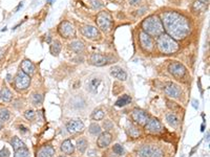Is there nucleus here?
Here are the masks:
<instances>
[{"label":"nucleus","instance_id":"nucleus-18","mask_svg":"<svg viewBox=\"0 0 210 157\" xmlns=\"http://www.w3.org/2000/svg\"><path fill=\"white\" fill-rule=\"evenodd\" d=\"M110 74L120 81H125L126 78H127V74H126V71L119 66L112 67V69H110Z\"/></svg>","mask_w":210,"mask_h":157},{"label":"nucleus","instance_id":"nucleus-6","mask_svg":"<svg viewBox=\"0 0 210 157\" xmlns=\"http://www.w3.org/2000/svg\"><path fill=\"white\" fill-rule=\"evenodd\" d=\"M29 83H31L29 75L24 74L22 70H19L15 77V87L17 88V90H25L29 86Z\"/></svg>","mask_w":210,"mask_h":157},{"label":"nucleus","instance_id":"nucleus-16","mask_svg":"<svg viewBox=\"0 0 210 157\" xmlns=\"http://www.w3.org/2000/svg\"><path fill=\"white\" fill-rule=\"evenodd\" d=\"M112 140V134L105 131V132H103V133H101L100 136L98 137V139H97V145H98V147L101 148V149L106 148L110 145Z\"/></svg>","mask_w":210,"mask_h":157},{"label":"nucleus","instance_id":"nucleus-19","mask_svg":"<svg viewBox=\"0 0 210 157\" xmlns=\"http://www.w3.org/2000/svg\"><path fill=\"white\" fill-rule=\"evenodd\" d=\"M55 154V149L50 145H45L37 153V157H53Z\"/></svg>","mask_w":210,"mask_h":157},{"label":"nucleus","instance_id":"nucleus-13","mask_svg":"<svg viewBox=\"0 0 210 157\" xmlns=\"http://www.w3.org/2000/svg\"><path fill=\"white\" fill-rule=\"evenodd\" d=\"M145 129H146V131H148L149 133H160V132H162L163 130V127H162V124L160 123V121L157 120V118H151V120H149L146 123V125H145Z\"/></svg>","mask_w":210,"mask_h":157},{"label":"nucleus","instance_id":"nucleus-8","mask_svg":"<svg viewBox=\"0 0 210 157\" xmlns=\"http://www.w3.org/2000/svg\"><path fill=\"white\" fill-rule=\"evenodd\" d=\"M58 32L60 34V36L64 38H72L75 37V35H76V28L68 21H64V22L61 23L58 26Z\"/></svg>","mask_w":210,"mask_h":157},{"label":"nucleus","instance_id":"nucleus-29","mask_svg":"<svg viewBox=\"0 0 210 157\" xmlns=\"http://www.w3.org/2000/svg\"><path fill=\"white\" fill-rule=\"evenodd\" d=\"M11 113L7 109H1L0 110V123H5L10 120Z\"/></svg>","mask_w":210,"mask_h":157},{"label":"nucleus","instance_id":"nucleus-21","mask_svg":"<svg viewBox=\"0 0 210 157\" xmlns=\"http://www.w3.org/2000/svg\"><path fill=\"white\" fill-rule=\"evenodd\" d=\"M60 149H61V151H62L63 153H65V154H72V153H74V151H75L74 145H72V142L69 139L64 140V142L61 143Z\"/></svg>","mask_w":210,"mask_h":157},{"label":"nucleus","instance_id":"nucleus-44","mask_svg":"<svg viewBox=\"0 0 210 157\" xmlns=\"http://www.w3.org/2000/svg\"><path fill=\"white\" fill-rule=\"evenodd\" d=\"M193 107L195 108V109H198V107H199V102H196L195 100H193Z\"/></svg>","mask_w":210,"mask_h":157},{"label":"nucleus","instance_id":"nucleus-33","mask_svg":"<svg viewBox=\"0 0 210 157\" xmlns=\"http://www.w3.org/2000/svg\"><path fill=\"white\" fill-rule=\"evenodd\" d=\"M128 134L130 135L131 137H133V138H137L140 135V130L138 128H136V127H133V125H130L128 127Z\"/></svg>","mask_w":210,"mask_h":157},{"label":"nucleus","instance_id":"nucleus-38","mask_svg":"<svg viewBox=\"0 0 210 157\" xmlns=\"http://www.w3.org/2000/svg\"><path fill=\"white\" fill-rule=\"evenodd\" d=\"M112 151H114L117 155H121V154H123V152H124L123 147L121 145H119V143H116L114 147H112Z\"/></svg>","mask_w":210,"mask_h":157},{"label":"nucleus","instance_id":"nucleus-12","mask_svg":"<svg viewBox=\"0 0 210 157\" xmlns=\"http://www.w3.org/2000/svg\"><path fill=\"white\" fill-rule=\"evenodd\" d=\"M84 124L82 123L80 120H72L66 124V129L69 133L76 134L79 132H82L84 130Z\"/></svg>","mask_w":210,"mask_h":157},{"label":"nucleus","instance_id":"nucleus-11","mask_svg":"<svg viewBox=\"0 0 210 157\" xmlns=\"http://www.w3.org/2000/svg\"><path fill=\"white\" fill-rule=\"evenodd\" d=\"M164 91L168 96L173 97V99H179L182 95V89L179 85L174 83H168L164 88Z\"/></svg>","mask_w":210,"mask_h":157},{"label":"nucleus","instance_id":"nucleus-27","mask_svg":"<svg viewBox=\"0 0 210 157\" xmlns=\"http://www.w3.org/2000/svg\"><path fill=\"white\" fill-rule=\"evenodd\" d=\"M88 143H87V140L85 138H80L77 140V149L79 150V152L81 153H84L86 148H87Z\"/></svg>","mask_w":210,"mask_h":157},{"label":"nucleus","instance_id":"nucleus-51","mask_svg":"<svg viewBox=\"0 0 210 157\" xmlns=\"http://www.w3.org/2000/svg\"><path fill=\"white\" fill-rule=\"evenodd\" d=\"M59 157H67V156H65V155H60Z\"/></svg>","mask_w":210,"mask_h":157},{"label":"nucleus","instance_id":"nucleus-41","mask_svg":"<svg viewBox=\"0 0 210 157\" xmlns=\"http://www.w3.org/2000/svg\"><path fill=\"white\" fill-rule=\"evenodd\" d=\"M152 157H164V152H163V150L161 148H157V150H155V154H153V156Z\"/></svg>","mask_w":210,"mask_h":157},{"label":"nucleus","instance_id":"nucleus-35","mask_svg":"<svg viewBox=\"0 0 210 157\" xmlns=\"http://www.w3.org/2000/svg\"><path fill=\"white\" fill-rule=\"evenodd\" d=\"M32 101H33V104L38 106L41 103L43 102V96L39 93H34L33 96H32Z\"/></svg>","mask_w":210,"mask_h":157},{"label":"nucleus","instance_id":"nucleus-48","mask_svg":"<svg viewBox=\"0 0 210 157\" xmlns=\"http://www.w3.org/2000/svg\"><path fill=\"white\" fill-rule=\"evenodd\" d=\"M3 53H4V49L3 48H0V58L3 56Z\"/></svg>","mask_w":210,"mask_h":157},{"label":"nucleus","instance_id":"nucleus-28","mask_svg":"<svg viewBox=\"0 0 210 157\" xmlns=\"http://www.w3.org/2000/svg\"><path fill=\"white\" fill-rule=\"evenodd\" d=\"M11 143H12L13 149H14L15 151H17L18 149H21V148H23V147H26V146L24 145V142H22V140L19 139L18 137H14V138L12 139V142H11Z\"/></svg>","mask_w":210,"mask_h":157},{"label":"nucleus","instance_id":"nucleus-10","mask_svg":"<svg viewBox=\"0 0 210 157\" xmlns=\"http://www.w3.org/2000/svg\"><path fill=\"white\" fill-rule=\"evenodd\" d=\"M139 39H140L141 47L143 48L145 51H152L155 45H153V41L151 37L148 36L147 34H145L144 32H141L139 34Z\"/></svg>","mask_w":210,"mask_h":157},{"label":"nucleus","instance_id":"nucleus-47","mask_svg":"<svg viewBox=\"0 0 210 157\" xmlns=\"http://www.w3.org/2000/svg\"><path fill=\"white\" fill-rule=\"evenodd\" d=\"M20 131H23V132H28V130H26V128H24L23 126H20Z\"/></svg>","mask_w":210,"mask_h":157},{"label":"nucleus","instance_id":"nucleus-23","mask_svg":"<svg viewBox=\"0 0 210 157\" xmlns=\"http://www.w3.org/2000/svg\"><path fill=\"white\" fill-rule=\"evenodd\" d=\"M61 51V42L59 40H54L50 44V53L53 56H58Z\"/></svg>","mask_w":210,"mask_h":157},{"label":"nucleus","instance_id":"nucleus-9","mask_svg":"<svg viewBox=\"0 0 210 157\" xmlns=\"http://www.w3.org/2000/svg\"><path fill=\"white\" fill-rule=\"evenodd\" d=\"M131 118L136 124H138L140 126H145L148 121V115L144 112L143 110L136 108L131 112Z\"/></svg>","mask_w":210,"mask_h":157},{"label":"nucleus","instance_id":"nucleus-50","mask_svg":"<svg viewBox=\"0 0 210 157\" xmlns=\"http://www.w3.org/2000/svg\"><path fill=\"white\" fill-rule=\"evenodd\" d=\"M53 1H55V0H47V2H50H50H53Z\"/></svg>","mask_w":210,"mask_h":157},{"label":"nucleus","instance_id":"nucleus-15","mask_svg":"<svg viewBox=\"0 0 210 157\" xmlns=\"http://www.w3.org/2000/svg\"><path fill=\"white\" fill-rule=\"evenodd\" d=\"M90 63L95 66H104L109 63L108 57L103 56L101 53H93L90 57Z\"/></svg>","mask_w":210,"mask_h":157},{"label":"nucleus","instance_id":"nucleus-7","mask_svg":"<svg viewBox=\"0 0 210 157\" xmlns=\"http://www.w3.org/2000/svg\"><path fill=\"white\" fill-rule=\"evenodd\" d=\"M80 31H81V34L83 36L88 40L95 41V40L100 39V37H101L100 31H99L96 26H93V25H84V26H82Z\"/></svg>","mask_w":210,"mask_h":157},{"label":"nucleus","instance_id":"nucleus-30","mask_svg":"<svg viewBox=\"0 0 210 157\" xmlns=\"http://www.w3.org/2000/svg\"><path fill=\"white\" fill-rule=\"evenodd\" d=\"M28 149L26 147H23L21 149H18L17 151H15L14 157H28Z\"/></svg>","mask_w":210,"mask_h":157},{"label":"nucleus","instance_id":"nucleus-32","mask_svg":"<svg viewBox=\"0 0 210 157\" xmlns=\"http://www.w3.org/2000/svg\"><path fill=\"white\" fill-rule=\"evenodd\" d=\"M91 117H93V120H95V121H101V120H103V117H104L103 110H101V109L95 110L93 112V114H91Z\"/></svg>","mask_w":210,"mask_h":157},{"label":"nucleus","instance_id":"nucleus-49","mask_svg":"<svg viewBox=\"0 0 210 157\" xmlns=\"http://www.w3.org/2000/svg\"><path fill=\"white\" fill-rule=\"evenodd\" d=\"M7 81H11V75L10 74L7 75Z\"/></svg>","mask_w":210,"mask_h":157},{"label":"nucleus","instance_id":"nucleus-43","mask_svg":"<svg viewBox=\"0 0 210 157\" xmlns=\"http://www.w3.org/2000/svg\"><path fill=\"white\" fill-rule=\"evenodd\" d=\"M146 10H147L146 7H142V9L138 10V11H137V12H138V13H137V15H139V16H140V15L144 14V13H145V11H146Z\"/></svg>","mask_w":210,"mask_h":157},{"label":"nucleus","instance_id":"nucleus-1","mask_svg":"<svg viewBox=\"0 0 210 157\" xmlns=\"http://www.w3.org/2000/svg\"><path fill=\"white\" fill-rule=\"evenodd\" d=\"M161 21L167 35L176 41L185 39L191 31L189 20L180 13L172 11L163 13Z\"/></svg>","mask_w":210,"mask_h":157},{"label":"nucleus","instance_id":"nucleus-22","mask_svg":"<svg viewBox=\"0 0 210 157\" xmlns=\"http://www.w3.org/2000/svg\"><path fill=\"white\" fill-rule=\"evenodd\" d=\"M69 48L77 53H82V51L84 50V43L82 41H79V40H75V41H72L71 44H69Z\"/></svg>","mask_w":210,"mask_h":157},{"label":"nucleus","instance_id":"nucleus-4","mask_svg":"<svg viewBox=\"0 0 210 157\" xmlns=\"http://www.w3.org/2000/svg\"><path fill=\"white\" fill-rule=\"evenodd\" d=\"M97 25L98 29L104 32H110L112 28V17L108 12H100L97 16Z\"/></svg>","mask_w":210,"mask_h":157},{"label":"nucleus","instance_id":"nucleus-31","mask_svg":"<svg viewBox=\"0 0 210 157\" xmlns=\"http://www.w3.org/2000/svg\"><path fill=\"white\" fill-rule=\"evenodd\" d=\"M206 9V4L202 3L198 0V1H195V3H193V6H192V11L195 13H200V12H203L204 10Z\"/></svg>","mask_w":210,"mask_h":157},{"label":"nucleus","instance_id":"nucleus-36","mask_svg":"<svg viewBox=\"0 0 210 157\" xmlns=\"http://www.w3.org/2000/svg\"><path fill=\"white\" fill-rule=\"evenodd\" d=\"M90 3L93 5L94 9H96V10H100L104 6L103 2H102L101 0H90Z\"/></svg>","mask_w":210,"mask_h":157},{"label":"nucleus","instance_id":"nucleus-42","mask_svg":"<svg viewBox=\"0 0 210 157\" xmlns=\"http://www.w3.org/2000/svg\"><path fill=\"white\" fill-rule=\"evenodd\" d=\"M129 1V3H130L131 5H137V4H139L140 2H141V0H128Z\"/></svg>","mask_w":210,"mask_h":157},{"label":"nucleus","instance_id":"nucleus-25","mask_svg":"<svg viewBox=\"0 0 210 157\" xmlns=\"http://www.w3.org/2000/svg\"><path fill=\"white\" fill-rule=\"evenodd\" d=\"M130 102H131V97L129 95H127V94H124V95H122L117 102H116V106H117V107H123V106L128 105Z\"/></svg>","mask_w":210,"mask_h":157},{"label":"nucleus","instance_id":"nucleus-20","mask_svg":"<svg viewBox=\"0 0 210 157\" xmlns=\"http://www.w3.org/2000/svg\"><path fill=\"white\" fill-rule=\"evenodd\" d=\"M21 69H22L24 74H26L28 75H32L34 74L36 68H35V65L31 60H24L21 63Z\"/></svg>","mask_w":210,"mask_h":157},{"label":"nucleus","instance_id":"nucleus-17","mask_svg":"<svg viewBox=\"0 0 210 157\" xmlns=\"http://www.w3.org/2000/svg\"><path fill=\"white\" fill-rule=\"evenodd\" d=\"M101 85V80L99 78H91L90 80H87L86 82V88L88 91H90L91 93H97L98 89Z\"/></svg>","mask_w":210,"mask_h":157},{"label":"nucleus","instance_id":"nucleus-45","mask_svg":"<svg viewBox=\"0 0 210 157\" xmlns=\"http://www.w3.org/2000/svg\"><path fill=\"white\" fill-rule=\"evenodd\" d=\"M22 6H23V3H22V2H20V3H19V5H18V6L16 7V12H18V11H19V9H20V7H22Z\"/></svg>","mask_w":210,"mask_h":157},{"label":"nucleus","instance_id":"nucleus-3","mask_svg":"<svg viewBox=\"0 0 210 157\" xmlns=\"http://www.w3.org/2000/svg\"><path fill=\"white\" fill-rule=\"evenodd\" d=\"M157 45L159 50L161 53H165V55H170V53H176V51L179 50L180 47L176 40L172 39L171 37H169L167 34H164V32L158 37Z\"/></svg>","mask_w":210,"mask_h":157},{"label":"nucleus","instance_id":"nucleus-14","mask_svg":"<svg viewBox=\"0 0 210 157\" xmlns=\"http://www.w3.org/2000/svg\"><path fill=\"white\" fill-rule=\"evenodd\" d=\"M157 146L146 145L141 147L137 152V157H152L157 150Z\"/></svg>","mask_w":210,"mask_h":157},{"label":"nucleus","instance_id":"nucleus-34","mask_svg":"<svg viewBox=\"0 0 210 157\" xmlns=\"http://www.w3.org/2000/svg\"><path fill=\"white\" fill-rule=\"evenodd\" d=\"M90 133L93 135H97L101 132V127L98 125V124H90Z\"/></svg>","mask_w":210,"mask_h":157},{"label":"nucleus","instance_id":"nucleus-39","mask_svg":"<svg viewBox=\"0 0 210 157\" xmlns=\"http://www.w3.org/2000/svg\"><path fill=\"white\" fill-rule=\"evenodd\" d=\"M10 151L7 148H2L0 150V157H9L10 156Z\"/></svg>","mask_w":210,"mask_h":157},{"label":"nucleus","instance_id":"nucleus-52","mask_svg":"<svg viewBox=\"0 0 210 157\" xmlns=\"http://www.w3.org/2000/svg\"><path fill=\"white\" fill-rule=\"evenodd\" d=\"M0 129H1V123H0Z\"/></svg>","mask_w":210,"mask_h":157},{"label":"nucleus","instance_id":"nucleus-5","mask_svg":"<svg viewBox=\"0 0 210 157\" xmlns=\"http://www.w3.org/2000/svg\"><path fill=\"white\" fill-rule=\"evenodd\" d=\"M168 70L174 78H180V80L185 78V75L187 74L186 67L180 62H172V63H170L168 66Z\"/></svg>","mask_w":210,"mask_h":157},{"label":"nucleus","instance_id":"nucleus-2","mask_svg":"<svg viewBox=\"0 0 210 157\" xmlns=\"http://www.w3.org/2000/svg\"><path fill=\"white\" fill-rule=\"evenodd\" d=\"M142 32L150 37H159L164 32V28L161 19L157 15H151L142 22Z\"/></svg>","mask_w":210,"mask_h":157},{"label":"nucleus","instance_id":"nucleus-46","mask_svg":"<svg viewBox=\"0 0 210 157\" xmlns=\"http://www.w3.org/2000/svg\"><path fill=\"white\" fill-rule=\"evenodd\" d=\"M200 2H202V3H204V4H208V2H209V0H199Z\"/></svg>","mask_w":210,"mask_h":157},{"label":"nucleus","instance_id":"nucleus-26","mask_svg":"<svg viewBox=\"0 0 210 157\" xmlns=\"http://www.w3.org/2000/svg\"><path fill=\"white\" fill-rule=\"evenodd\" d=\"M12 96H13L12 92H11L7 87H4L1 90V92H0V97H1L4 102H10L11 100H12Z\"/></svg>","mask_w":210,"mask_h":157},{"label":"nucleus","instance_id":"nucleus-24","mask_svg":"<svg viewBox=\"0 0 210 157\" xmlns=\"http://www.w3.org/2000/svg\"><path fill=\"white\" fill-rule=\"evenodd\" d=\"M166 121H167V123L171 127H177L180 123L179 118H177V116L174 114V113H168V114L166 115Z\"/></svg>","mask_w":210,"mask_h":157},{"label":"nucleus","instance_id":"nucleus-37","mask_svg":"<svg viewBox=\"0 0 210 157\" xmlns=\"http://www.w3.org/2000/svg\"><path fill=\"white\" fill-rule=\"evenodd\" d=\"M24 117L28 121H34L35 120V111L34 110H28L24 112Z\"/></svg>","mask_w":210,"mask_h":157},{"label":"nucleus","instance_id":"nucleus-40","mask_svg":"<svg viewBox=\"0 0 210 157\" xmlns=\"http://www.w3.org/2000/svg\"><path fill=\"white\" fill-rule=\"evenodd\" d=\"M103 127L105 130H110V129H112V127H114V124H112L110 121H105L103 123Z\"/></svg>","mask_w":210,"mask_h":157}]
</instances>
